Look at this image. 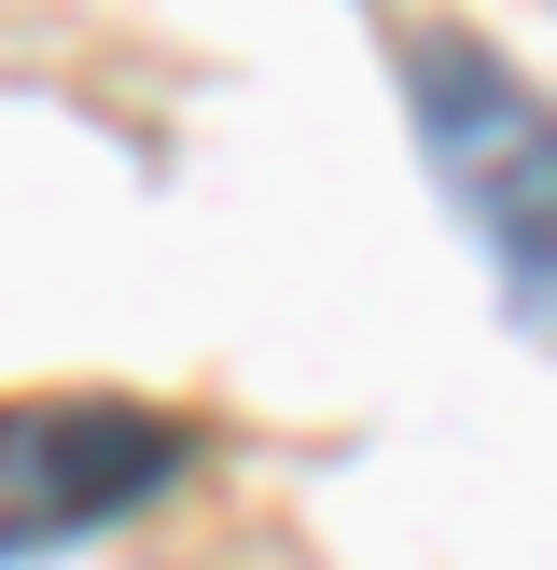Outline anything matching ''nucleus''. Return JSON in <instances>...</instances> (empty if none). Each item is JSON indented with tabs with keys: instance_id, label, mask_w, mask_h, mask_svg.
<instances>
[{
	"instance_id": "2",
	"label": "nucleus",
	"mask_w": 557,
	"mask_h": 570,
	"mask_svg": "<svg viewBox=\"0 0 557 570\" xmlns=\"http://www.w3.org/2000/svg\"><path fill=\"white\" fill-rule=\"evenodd\" d=\"M182 460H195V432L154 417V404H98V390H70V404H0V570L139 515L154 488H182Z\"/></svg>"
},
{
	"instance_id": "1",
	"label": "nucleus",
	"mask_w": 557,
	"mask_h": 570,
	"mask_svg": "<svg viewBox=\"0 0 557 570\" xmlns=\"http://www.w3.org/2000/svg\"><path fill=\"white\" fill-rule=\"evenodd\" d=\"M404 111H418V154H432L446 209L488 250L501 306L557 348V98L529 70H501L488 42H460V28H418L404 42Z\"/></svg>"
}]
</instances>
